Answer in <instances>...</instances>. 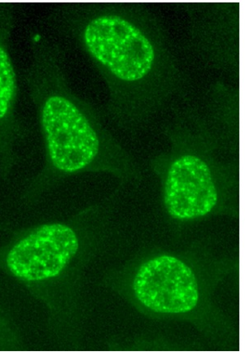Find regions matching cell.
<instances>
[{
  "instance_id": "6",
  "label": "cell",
  "mask_w": 245,
  "mask_h": 356,
  "mask_svg": "<svg viewBox=\"0 0 245 356\" xmlns=\"http://www.w3.org/2000/svg\"><path fill=\"white\" fill-rule=\"evenodd\" d=\"M17 90L16 76L10 58L0 46V122L10 114Z\"/></svg>"
},
{
  "instance_id": "4",
  "label": "cell",
  "mask_w": 245,
  "mask_h": 356,
  "mask_svg": "<svg viewBox=\"0 0 245 356\" xmlns=\"http://www.w3.org/2000/svg\"><path fill=\"white\" fill-rule=\"evenodd\" d=\"M133 288L144 306L161 314H185L194 309L199 300L193 272L174 257L162 256L144 263Z\"/></svg>"
},
{
  "instance_id": "5",
  "label": "cell",
  "mask_w": 245,
  "mask_h": 356,
  "mask_svg": "<svg viewBox=\"0 0 245 356\" xmlns=\"http://www.w3.org/2000/svg\"><path fill=\"white\" fill-rule=\"evenodd\" d=\"M168 213L175 219L191 220L210 213L218 202L210 168L200 158L182 156L172 163L165 186Z\"/></svg>"
},
{
  "instance_id": "2",
  "label": "cell",
  "mask_w": 245,
  "mask_h": 356,
  "mask_svg": "<svg viewBox=\"0 0 245 356\" xmlns=\"http://www.w3.org/2000/svg\"><path fill=\"white\" fill-rule=\"evenodd\" d=\"M84 41L90 54L123 81L143 79L155 61L150 40L132 23L118 16L94 19L85 29Z\"/></svg>"
},
{
  "instance_id": "3",
  "label": "cell",
  "mask_w": 245,
  "mask_h": 356,
  "mask_svg": "<svg viewBox=\"0 0 245 356\" xmlns=\"http://www.w3.org/2000/svg\"><path fill=\"white\" fill-rule=\"evenodd\" d=\"M74 230L61 223L33 229L8 250L6 263L14 276L40 282L58 276L78 253Z\"/></svg>"
},
{
  "instance_id": "1",
  "label": "cell",
  "mask_w": 245,
  "mask_h": 356,
  "mask_svg": "<svg viewBox=\"0 0 245 356\" xmlns=\"http://www.w3.org/2000/svg\"><path fill=\"white\" fill-rule=\"evenodd\" d=\"M41 124L48 156L57 170L80 171L98 155L97 134L85 115L64 96L54 95L45 99Z\"/></svg>"
}]
</instances>
